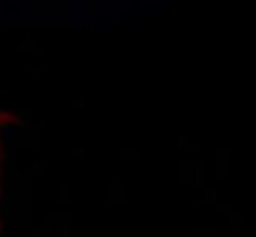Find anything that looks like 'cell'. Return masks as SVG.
Returning <instances> with one entry per match:
<instances>
[{"mask_svg": "<svg viewBox=\"0 0 256 237\" xmlns=\"http://www.w3.org/2000/svg\"><path fill=\"white\" fill-rule=\"evenodd\" d=\"M12 121V114L10 112L0 110V182H2V159H5V150H2V128ZM0 230H2V214H0Z\"/></svg>", "mask_w": 256, "mask_h": 237, "instance_id": "6da1fadb", "label": "cell"}]
</instances>
